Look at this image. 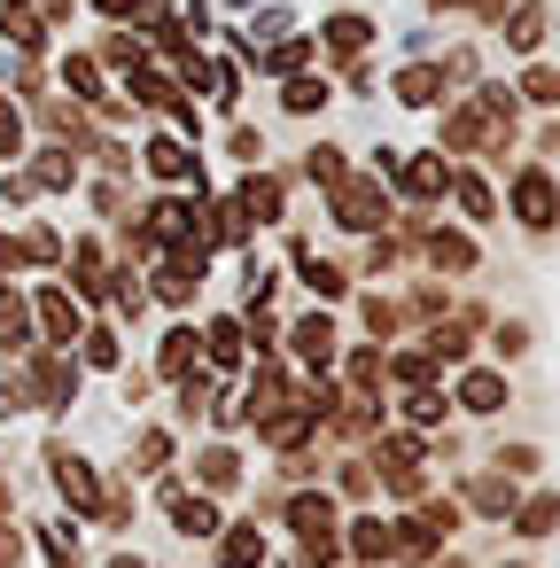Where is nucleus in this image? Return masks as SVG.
<instances>
[{
    "label": "nucleus",
    "mask_w": 560,
    "mask_h": 568,
    "mask_svg": "<svg viewBox=\"0 0 560 568\" xmlns=\"http://www.w3.org/2000/svg\"><path fill=\"white\" fill-rule=\"evenodd\" d=\"M55 483L86 506V514H110V498H102V483H94V467L86 459H71V452H55Z\"/></svg>",
    "instance_id": "f257e3e1"
},
{
    "label": "nucleus",
    "mask_w": 560,
    "mask_h": 568,
    "mask_svg": "<svg viewBox=\"0 0 560 568\" xmlns=\"http://www.w3.org/2000/svg\"><path fill=\"white\" fill-rule=\"evenodd\" d=\"M381 211H389V203H381V187H366V180L335 195V219H343V226H381Z\"/></svg>",
    "instance_id": "f03ea898"
},
{
    "label": "nucleus",
    "mask_w": 560,
    "mask_h": 568,
    "mask_svg": "<svg viewBox=\"0 0 560 568\" xmlns=\"http://www.w3.org/2000/svg\"><path fill=\"white\" fill-rule=\"evenodd\" d=\"M513 211H521L529 226H552V180H544V172H529V180L513 187Z\"/></svg>",
    "instance_id": "7ed1b4c3"
},
{
    "label": "nucleus",
    "mask_w": 560,
    "mask_h": 568,
    "mask_svg": "<svg viewBox=\"0 0 560 568\" xmlns=\"http://www.w3.org/2000/svg\"><path fill=\"white\" fill-rule=\"evenodd\" d=\"M40 320H48V335H55V343H71V335H79V304H71L63 288H48V296H40Z\"/></svg>",
    "instance_id": "20e7f679"
},
{
    "label": "nucleus",
    "mask_w": 560,
    "mask_h": 568,
    "mask_svg": "<svg viewBox=\"0 0 560 568\" xmlns=\"http://www.w3.org/2000/svg\"><path fill=\"white\" fill-rule=\"evenodd\" d=\"M172 521H180L187 537H211V529H218V514H211L203 498H187V490H172Z\"/></svg>",
    "instance_id": "39448f33"
},
{
    "label": "nucleus",
    "mask_w": 560,
    "mask_h": 568,
    "mask_svg": "<svg viewBox=\"0 0 560 568\" xmlns=\"http://www.w3.org/2000/svg\"><path fill=\"white\" fill-rule=\"evenodd\" d=\"M428 257H436L444 273H467V265H475V242H467V234H436V242H428Z\"/></svg>",
    "instance_id": "423d86ee"
},
{
    "label": "nucleus",
    "mask_w": 560,
    "mask_h": 568,
    "mask_svg": "<svg viewBox=\"0 0 560 568\" xmlns=\"http://www.w3.org/2000/svg\"><path fill=\"white\" fill-rule=\"evenodd\" d=\"M436 187H444V164L436 156H413L405 164V195H436Z\"/></svg>",
    "instance_id": "0eeeda50"
},
{
    "label": "nucleus",
    "mask_w": 560,
    "mask_h": 568,
    "mask_svg": "<svg viewBox=\"0 0 560 568\" xmlns=\"http://www.w3.org/2000/svg\"><path fill=\"white\" fill-rule=\"evenodd\" d=\"M187 164H195V156H187L180 141H156V149H149V172H164V180H180Z\"/></svg>",
    "instance_id": "6e6552de"
},
{
    "label": "nucleus",
    "mask_w": 560,
    "mask_h": 568,
    "mask_svg": "<svg viewBox=\"0 0 560 568\" xmlns=\"http://www.w3.org/2000/svg\"><path fill=\"white\" fill-rule=\"evenodd\" d=\"M459 397H467L475 413H490V405L506 397V382H498V374H467V389H459Z\"/></svg>",
    "instance_id": "1a4fd4ad"
},
{
    "label": "nucleus",
    "mask_w": 560,
    "mask_h": 568,
    "mask_svg": "<svg viewBox=\"0 0 560 568\" xmlns=\"http://www.w3.org/2000/svg\"><path fill=\"white\" fill-rule=\"evenodd\" d=\"M0 351H24V304L0 296Z\"/></svg>",
    "instance_id": "9d476101"
},
{
    "label": "nucleus",
    "mask_w": 560,
    "mask_h": 568,
    "mask_svg": "<svg viewBox=\"0 0 560 568\" xmlns=\"http://www.w3.org/2000/svg\"><path fill=\"white\" fill-rule=\"evenodd\" d=\"M195 273H203V265H164L156 296H172V304H180V296H195Z\"/></svg>",
    "instance_id": "9b49d317"
},
{
    "label": "nucleus",
    "mask_w": 560,
    "mask_h": 568,
    "mask_svg": "<svg viewBox=\"0 0 560 568\" xmlns=\"http://www.w3.org/2000/svg\"><path fill=\"white\" fill-rule=\"evenodd\" d=\"M257 552H265L257 529H234V537H226V568H257Z\"/></svg>",
    "instance_id": "f8f14e48"
},
{
    "label": "nucleus",
    "mask_w": 560,
    "mask_h": 568,
    "mask_svg": "<svg viewBox=\"0 0 560 568\" xmlns=\"http://www.w3.org/2000/svg\"><path fill=\"white\" fill-rule=\"evenodd\" d=\"M296 351H304V358H319V366H327V320H304V327H296Z\"/></svg>",
    "instance_id": "ddd939ff"
},
{
    "label": "nucleus",
    "mask_w": 560,
    "mask_h": 568,
    "mask_svg": "<svg viewBox=\"0 0 560 568\" xmlns=\"http://www.w3.org/2000/svg\"><path fill=\"white\" fill-rule=\"evenodd\" d=\"M467 498H475V506H482V514H506V506H513V490H506V483H490V475H482V483H475V490H467Z\"/></svg>",
    "instance_id": "4468645a"
},
{
    "label": "nucleus",
    "mask_w": 560,
    "mask_h": 568,
    "mask_svg": "<svg viewBox=\"0 0 560 568\" xmlns=\"http://www.w3.org/2000/svg\"><path fill=\"white\" fill-rule=\"evenodd\" d=\"M397 94H405V102H436V71H405Z\"/></svg>",
    "instance_id": "2eb2a0df"
},
{
    "label": "nucleus",
    "mask_w": 560,
    "mask_h": 568,
    "mask_svg": "<svg viewBox=\"0 0 560 568\" xmlns=\"http://www.w3.org/2000/svg\"><path fill=\"white\" fill-rule=\"evenodd\" d=\"M389 552V529L381 521H358V560H381Z\"/></svg>",
    "instance_id": "dca6fc26"
},
{
    "label": "nucleus",
    "mask_w": 560,
    "mask_h": 568,
    "mask_svg": "<svg viewBox=\"0 0 560 568\" xmlns=\"http://www.w3.org/2000/svg\"><path fill=\"white\" fill-rule=\"evenodd\" d=\"M459 203H467V211H475V219H482V211H490V187H482V180H475V172H459Z\"/></svg>",
    "instance_id": "f3484780"
},
{
    "label": "nucleus",
    "mask_w": 560,
    "mask_h": 568,
    "mask_svg": "<svg viewBox=\"0 0 560 568\" xmlns=\"http://www.w3.org/2000/svg\"><path fill=\"white\" fill-rule=\"evenodd\" d=\"M211 358L234 366V358H242V335H234V327H211Z\"/></svg>",
    "instance_id": "a211bd4d"
},
{
    "label": "nucleus",
    "mask_w": 560,
    "mask_h": 568,
    "mask_svg": "<svg viewBox=\"0 0 560 568\" xmlns=\"http://www.w3.org/2000/svg\"><path fill=\"white\" fill-rule=\"evenodd\" d=\"M187 358H195V335H172L164 343V374H187Z\"/></svg>",
    "instance_id": "6ab92c4d"
},
{
    "label": "nucleus",
    "mask_w": 560,
    "mask_h": 568,
    "mask_svg": "<svg viewBox=\"0 0 560 568\" xmlns=\"http://www.w3.org/2000/svg\"><path fill=\"white\" fill-rule=\"evenodd\" d=\"M552 506H560V498H529V506H521V529H529V537L552 529Z\"/></svg>",
    "instance_id": "aec40b11"
},
{
    "label": "nucleus",
    "mask_w": 560,
    "mask_h": 568,
    "mask_svg": "<svg viewBox=\"0 0 560 568\" xmlns=\"http://www.w3.org/2000/svg\"><path fill=\"white\" fill-rule=\"evenodd\" d=\"M40 187H71V156H40Z\"/></svg>",
    "instance_id": "412c9836"
},
{
    "label": "nucleus",
    "mask_w": 560,
    "mask_h": 568,
    "mask_svg": "<svg viewBox=\"0 0 560 568\" xmlns=\"http://www.w3.org/2000/svg\"><path fill=\"white\" fill-rule=\"evenodd\" d=\"M327 40H335V48H358V40H366V24H358V17H335V32H327Z\"/></svg>",
    "instance_id": "4be33fe9"
},
{
    "label": "nucleus",
    "mask_w": 560,
    "mask_h": 568,
    "mask_svg": "<svg viewBox=\"0 0 560 568\" xmlns=\"http://www.w3.org/2000/svg\"><path fill=\"white\" fill-rule=\"evenodd\" d=\"M529 94H544V102H560V71H537V79H529Z\"/></svg>",
    "instance_id": "5701e85b"
},
{
    "label": "nucleus",
    "mask_w": 560,
    "mask_h": 568,
    "mask_svg": "<svg viewBox=\"0 0 560 568\" xmlns=\"http://www.w3.org/2000/svg\"><path fill=\"white\" fill-rule=\"evenodd\" d=\"M102 17H149V0H102Z\"/></svg>",
    "instance_id": "b1692460"
},
{
    "label": "nucleus",
    "mask_w": 560,
    "mask_h": 568,
    "mask_svg": "<svg viewBox=\"0 0 560 568\" xmlns=\"http://www.w3.org/2000/svg\"><path fill=\"white\" fill-rule=\"evenodd\" d=\"M118 568H149V560H133V552H125V560H118Z\"/></svg>",
    "instance_id": "393cba45"
},
{
    "label": "nucleus",
    "mask_w": 560,
    "mask_h": 568,
    "mask_svg": "<svg viewBox=\"0 0 560 568\" xmlns=\"http://www.w3.org/2000/svg\"><path fill=\"white\" fill-rule=\"evenodd\" d=\"M9 9H24V0H9Z\"/></svg>",
    "instance_id": "a878e982"
}]
</instances>
